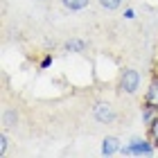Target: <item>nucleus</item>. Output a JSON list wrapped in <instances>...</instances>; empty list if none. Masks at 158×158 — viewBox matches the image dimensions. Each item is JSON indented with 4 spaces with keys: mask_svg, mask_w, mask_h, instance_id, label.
Segmentation results:
<instances>
[{
    "mask_svg": "<svg viewBox=\"0 0 158 158\" xmlns=\"http://www.w3.org/2000/svg\"><path fill=\"white\" fill-rule=\"evenodd\" d=\"M133 16H135V14H133V9H127V11H124V18H129V20H131Z\"/></svg>",
    "mask_w": 158,
    "mask_h": 158,
    "instance_id": "nucleus-14",
    "label": "nucleus"
},
{
    "mask_svg": "<svg viewBox=\"0 0 158 158\" xmlns=\"http://www.w3.org/2000/svg\"><path fill=\"white\" fill-rule=\"evenodd\" d=\"M147 104H152L158 109V79H154L152 84H149V88H147Z\"/></svg>",
    "mask_w": 158,
    "mask_h": 158,
    "instance_id": "nucleus-5",
    "label": "nucleus"
},
{
    "mask_svg": "<svg viewBox=\"0 0 158 158\" xmlns=\"http://www.w3.org/2000/svg\"><path fill=\"white\" fill-rule=\"evenodd\" d=\"M99 5H102L104 9H118L122 5V0H99Z\"/></svg>",
    "mask_w": 158,
    "mask_h": 158,
    "instance_id": "nucleus-10",
    "label": "nucleus"
},
{
    "mask_svg": "<svg viewBox=\"0 0 158 158\" xmlns=\"http://www.w3.org/2000/svg\"><path fill=\"white\" fill-rule=\"evenodd\" d=\"M61 2H63V7L70 9V11H81V9L88 7V0H61Z\"/></svg>",
    "mask_w": 158,
    "mask_h": 158,
    "instance_id": "nucleus-6",
    "label": "nucleus"
},
{
    "mask_svg": "<svg viewBox=\"0 0 158 158\" xmlns=\"http://www.w3.org/2000/svg\"><path fill=\"white\" fill-rule=\"evenodd\" d=\"M152 152H154V147L147 140H138V138L129 142V147H124V154H145V156H149Z\"/></svg>",
    "mask_w": 158,
    "mask_h": 158,
    "instance_id": "nucleus-3",
    "label": "nucleus"
},
{
    "mask_svg": "<svg viewBox=\"0 0 158 158\" xmlns=\"http://www.w3.org/2000/svg\"><path fill=\"white\" fill-rule=\"evenodd\" d=\"M7 142H9V140H7V135L2 133V135H0V154L7 152Z\"/></svg>",
    "mask_w": 158,
    "mask_h": 158,
    "instance_id": "nucleus-12",
    "label": "nucleus"
},
{
    "mask_svg": "<svg viewBox=\"0 0 158 158\" xmlns=\"http://www.w3.org/2000/svg\"><path fill=\"white\" fill-rule=\"evenodd\" d=\"M140 86V73L138 70H124L120 77V90L122 93H129V95H133L135 90H138Z\"/></svg>",
    "mask_w": 158,
    "mask_h": 158,
    "instance_id": "nucleus-1",
    "label": "nucleus"
},
{
    "mask_svg": "<svg viewBox=\"0 0 158 158\" xmlns=\"http://www.w3.org/2000/svg\"><path fill=\"white\" fill-rule=\"evenodd\" d=\"M50 63H52V56H45V59L41 61V68H50Z\"/></svg>",
    "mask_w": 158,
    "mask_h": 158,
    "instance_id": "nucleus-13",
    "label": "nucleus"
},
{
    "mask_svg": "<svg viewBox=\"0 0 158 158\" xmlns=\"http://www.w3.org/2000/svg\"><path fill=\"white\" fill-rule=\"evenodd\" d=\"M93 115H95V120H97V122H102V124H109V122H113L115 113H113L111 104L99 102V104H95V109H93Z\"/></svg>",
    "mask_w": 158,
    "mask_h": 158,
    "instance_id": "nucleus-2",
    "label": "nucleus"
},
{
    "mask_svg": "<svg viewBox=\"0 0 158 158\" xmlns=\"http://www.w3.org/2000/svg\"><path fill=\"white\" fill-rule=\"evenodd\" d=\"M16 120H18L16 111H7V113H5V124H7V127H14V124H16Z\"/></svg>",
    "mask_w": 158,
    "mask_h": 158,
    "instance_id": "nucleus-11",
    "label": "nucleus"
},
{
    "mask_svg": "<svg viewBox=\"0 0 158 158\" xmlns=\"http://www.w3.org/2000/svg\"><path fill=\"white\" fill-rule=\"evenodd\" d=\"M149 133H152V140H154V145L158 147V118L149 124Z\"/></svg>",
    "mask_w": 158,
    "mask_h": 158,
    "instance_id": "nucleus-9",
    "label": "nucleus"
},
{
    "mask_svg": "<svg viewBox=\"0 0 158 158\" xmlns=\"http://www.w3.org/2000/svg\"><path fill=\"white\" fill-rule=\"evenodd\" d=\"M118 152H120V140L113 138V135L104 138V142H102V154L104 156H113V154H118Z\"/></svg>",
    "mask_w": 158,
    "mask_h": 158,
    "instance_id": "nucleus-4",
    "label": "nucleus"
},
{
    "mask_svg": "<svg viewBox=\"0 0 158 158\" xmlns=\"http://www.w3.org/2000/svg\"><path fill=\"white\" fill-rule=\"evenodd\" d=\"M142 118H145L147 124H152V122L158 118V109L152 106V104H145V106H142Z\"/></svg>",
    "mask_w": 158,
    "mask_h": 158,
    "instance_id": "nucleus-7",
    "label": "nucleus"
},
{
    "mask_svg": "<svg viewBox=\"0 0 158 158\" xmlns=\"http://www.w3.org/2000/svg\"><path fill=\"white\" fill-rule=\"evenodd\" d=\"M66 50H68V52H81V50H86V43L84 41H68Z\"/></svg>",
    "mask_w": 158,
    "mask_h": 158,
    "instance_id": "nucleus-8",
    "label": "nucleus"
}]
</instances>
